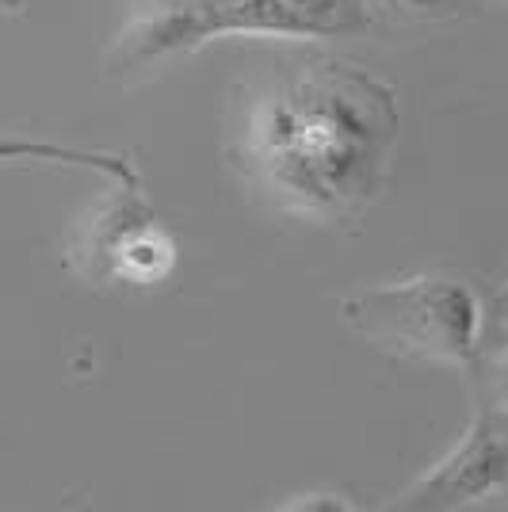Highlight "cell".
<instances>
[{
  "label": "cell",
  "mask_w": 508,
  "mask_h": 512,
  "mask_svg": "<svg viewBox=\"0 0 508 512\" xmlns=\"http://www.w3.org/2000/svg\"><path fill=\"white\" fill-rule=\"evenodd\" d=\"M398 127V100L375 73L310 58L233 85L226 157L283 214L348 226L379 203Z\"/></svg>",
  "instance_id": "obj_1"
},
{
  "label": "cell",
  "mask_w": 508,
  "mask_h": 512,
  "mask_svg": "<svg viewBox=\"0 0 508 512\" xmlns=\"http://www.w3.org/2000/svg\"><path fill=\"white\" fill-rule=\"evenodd\" d=\"M337 314L356 337L405 360L444 363L459 371H478L482 363L489 302L463 276L421 272L356 287L337 299Z\"/></svg>",
  "instance_id": "obj_2"
},
{
  "label": "cell",
  "mask_w": 508,
  "mask_h": 512,
  "mask_svg": "<svg viewBox=\"0 0 508 512\" xmlns=\"http://www.w3.org/2000/svg\"><path fill=\"white\" fill-rule=\"evenodd\" d=\"M501 413V406H478L455 448L409 482L394 497V509L455 512L508 493V421Z\"/></svg>",
  "instance_id": "obj_3"
},
{
  "label": "cell",
  "mask_w": 508,
  "mask_h": 512,
  "mask_svg": "<svg viewBox=\"0 0 508 512\" xmlns=\"http://www.w3.org/2000/svg\"><path fill=\"white\" fill-rule=\"evenodd\" d=\"M153 214L142 180H115V188L73 226L65 260L92 287H111V256L134 222Z\"/></svg>",
  "instance_id": "obj_4"
},
{
  "label": "cell",
  "mask_w": 508,
  "mask_h": 512,
  "mask_svg": "<svg viewBox=\"0 0 508 512\" xmlns=\"http://www.w3.org/2000/svg\"><path fill=\"white\" fill-rule=\"evenodd\" d=\"M176 272V241L157 222V214H146L134 222L119 249L111 256V283L127 287H157Z\"/></svg>",
  "instance_id": "obj_5"
},
{
  "label": "cell",
  "mask_w": 508,
  "mask_h": 512,
  "mask_svg": "<svg viewBox=\"0 0 508 512\" xmlns=\"http://www.w3.org/2000/svg\"><path fill=\"white\" fill-rule=\"evenodd\" d=\"M20 157H31V161L50 157V161H65V165H85V169L111 172L115 180H142L127 153H88V150H69V146H50V142H20V138H8V142H4V161H20Z\"/></svg>",
  "instance_id": "obj_6"
},
{
  "label": "cell",
  "mask_w": 508,
  "mask_h": 512,
  "mask_svg": "<svg viewBox=\"0 0 508 512\" xmlns=\"http://www.w3.org/2000/svg\"><path fill=\"white\" fill-rule=\"evenodd\" d=\"M394 20H417V23H440V20H459L474 0H371Z\"/></svg>",
  "instance_id": "obj_7"
},
{
  "label": "cell",
  "mask_w": 508,
  "mask_h": 512,
  "mask_svg": "<svg viewBox=\"0 0 508 512\" xmlns=\"http://www.w3.org/2000/svg\"><path fill=\"white\" fill-rule=\"evenodd\" d=\"M310 23H318L325 35H340L356 27V4L352 0H291Z\"/></svg>",
  "instance_id": "obj_8"
},
{
  "label": "cell",
  "mask_w": 508,
  "mask_h": 512,
  "mask_svg": "<svg viewBox=\"0 0 508 512\" xmlns=\"http://www.w3.org/2000/svg\"><path fill=\"white\" fill-rule=\"evenodd\" d=\"M283 512H356V501H348L344 493L333 490H314V493H298L291 501L279 505Z\"/></svg>",
  "instance_id": "obj_9"
},
{
  "label": "cell",
  "mask_w": 508,
  "mask_h": 512,
  "mask_svg": "<svg viewBox=\"0 0 508 512\" xmlns=\"http://www.w3.org/2000/svg\"><path fill=\"white\" fill-rule=\"evenodd\" d=\"M489 394H493V406L508 413V352H501L489 367Z\"/></svg>",
  "instance_id": "obj_10"
},
{
  "label": "cell",
  "mask_w": 508,
  "mask_h": 512,
  "mask_svg": "<svg viewBox=\"0 0 508 512\" xmlns=\"http://www.w3.org/2000/svg\"><path fill=\"white\" fill-rule=\"evenodd\" d=\"M489 310H493L497 318H505V321H508V276H505V283L497 287V295L489 299Z\"/></svg>",
  "instance_id": "obj_11"
},
{
  "label": "cell",
  "mask_w": 508,
  "mask_h": 512,
  "mask_svg": "<svg viewBox=\"0 0 508 512\" xmlns=\"http://www.w3.org/2000/svg\"><path fill=\"white\" fill-rule=\"evenodd\" d=\"M138 12H161V8H180V4H191V0H134Z\"/></svg>",
  "instance_id": "obj_12"
}]
</instances>
